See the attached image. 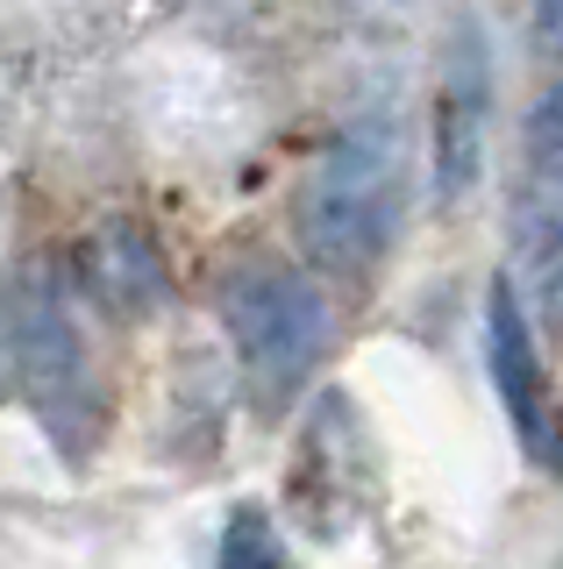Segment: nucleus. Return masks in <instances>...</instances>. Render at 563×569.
<instances>
[{
	"mask_svg": "<svg viewBox=\"0 0 563 569\" xmlns=\"http://www.w3.org/2000/svg\"><path fill=\"white\" fill-rule=\"evenodd\" d=\"M399 186H407V150H399L393 114H357L328 142L300 192V242L328 278H364L385 263L399 228Z\"/></svg>",
	"mask_w": 563,
	"mask_h": 569,
	"instance_id": "nucleus-1",
	"label": "nucleus"
},
{
	"mask_svg": "<svg viewBox=\"0 0 563 569\" xmlns=\"http://www.w3.org/2000/svg\"><path fill=\"white\" fill-rule=\"evenodd\" d=\"M228 335L257 391H293L328 349V299L300 271H243L228 284Z\"/></svg>",
	"mask_w": 563,
	"mask_h": 569,
	"instance_id": "nucleus-2",
	"label": "nucleus"
},
{
	"mask_svg": "<svg viewBox=\"0 0 563 569\" xmlns=\"http://www.w3.org/2000/svg\"><path fill=\"white\" fill-rule=\"evenodd\" d=\"M485 121H492V50H485V29L464 14V22L450 29L443 86H435V200L443 207L478 192Z\"/></svg>",
	"mask_w": 563,
	"mask_h": 569,
	"instance_id": "nucleus-3",
	"label": "nucleus"
},
{
	"mask_svg": "<svg viewBox=\"0 0 563 569\" xmlns=\"http://www.w3.org/2000/svg\"><path fill=\"white\" fill-rule=\"evenodd\" d=\"M485 370H492V391H500L514 435L527 441V456H542L550 470H563V441H556V420H550V378H542V349H535V328H527L521 299L506 278H492L485 292Z\"/></svg>",
	"mask_w": 563,
	"mask_h": 569,
	"instance_id": "nucleus-4",
	"label": "nucleus"
},
{
	"mask_svg": "<svg viewBox=\"0 0 563 569\" xmlns=\"http://www.w3.org/2000/svg\"><path fill=\"white\" fill-rule=\"evenodd\" d=\"M14 363L22 385L37 399V413L72 441V413H93V385H86V356H79V328L65 320V307L50 292H37L22 307V335H14Z\"/></svg>",
	"mask_w": 563,
	"mask_h": 569,
	"instance_id": "nucleus-5",
	"label": "nucleus"
},
{
	"mask_svg": "<svg viewBox=\"0 0 563 569\" xmlns=\"http://www.w3.org/2000/svg\"><path fill=\"white\" fill-rule=\"evenodd\" d=\"M86 271H93V292L121 313H150L165 299V271H157V249L136 228H100L93 249H86Z\"/></svg>",
	"mask_w": 563,
	"mask_h": 569,
	"instance_id": "nucleus-6",
	"label": "nucleus"
},
{
	"mask_svg": "<svg viewBox=\"0 0 563 569\" xmlns=\"http://www.w3.org/2000/svg\"><path fill=\"white\" fill-rule=\"evenodd\" d=\"M221 569H293L278 527L264 520L257 506H236V512H228V527H221Z\"/></svg>",
	"mask_w": 563,
	"mask_h": 569,
	"instance_id": "nucleus-7",
	"label": "nucleus"
},
{
	"mask_svg": "<svg viewBox=\"0 0 563 569\" xmlns=\"http://www.w3.org/2000/svg\"><path fill=\"white\" fill-rule=\"evenodd\" d=\"M527 164L542 186H563V79L527 107Z\"/></svg>",
	"mask_w": 563,
	"mask_h": 569,
	"instance_id": "nucleus-8",
	"label": "nucleus"
},
{
	"mask_svg": "<svg viewBox=\"0 0 563 569\" xmlns=\"http://www.w3.org/2000/svg\"><path fill=\"white\" fill-rule=\"evenodd\" d=\"M535 29L550 36V43H563V0H535Z\"/></svg>",
	"mask_w": 563,
	"mask_h": 569,
	"instance_id": "nucleus-9",
	"label": "nucleus"
},
{
	"mask_svg": "<svg viewBox=\"0 0 563 569\" xmlns=\"http://www.w3.org/2000/svg\"><path fill=\"white\" fill-rule=\"evenodd\" d=\"M550 299H556V313H563V249L550 257Z\"/></svg>",
	"mask_w": 563,
	"mask_h": 569,
	"instance_id": "nucleus-10",
	"label": "nucleus"
}]
</instances>
